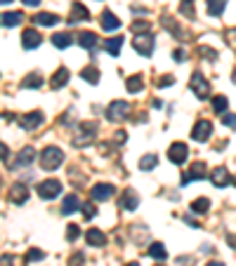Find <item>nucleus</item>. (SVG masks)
Wrapping results in <instances>:
<instances>
[{
    "label": "nucleus",
    "mask_w": 236,
    "mask_h": 266,
    "mask_svg": "<svg viewBox=\"0 0 236 266\" xmlns=\"http://www.w3.org/2000/svg\"><path fill=\"white\" fill-rule=\"evenodd\" d=\"M64 163V151H59L57 146H45L40 153V165L43 170H57Z\"/></svg>",
    "instance_id": "obj_1"
},
{
    "label": "nucleus",
    "mask_w": 236,
    "mask_h": 266,
    "mask_svg": "<svg viewBox=\"0 0 236 266\" xmlns=\"http://www.w3.org/2000/svg\"><path fill=\"white\" fill-rule=\"evenodd\" d=\"M128 113H130V104L123 101V99H116V101H111V104L106 106V118H109L111 123H121V120H125Z\"/></svg>",
    "instance_id": "obj_2"
},
{
    "label": "nucleus",
    "mask_w": 236,
    "mask_h": 266,
    "mask_svg": "<svg viewBox=\"0 0 236 266\" xmlns=\"http://www.w3.org/2000/svg\"><path fill=\"white\" fill-rule=\"evenodd\" d=\"M189 87H192V92L196 94L199 99H208V97H210V85H208V81H205L203 73H199V71H194L192 73Z\"/></svg>",
    "instance_id": "obj_3"
},
{
    "label": "nucleus",
    "mask_w": 236,
    "mask_h": 266,
    "mask_svg": "<svg viewBox=\"0 0 236 266\" xmlns=\"http://www.w3.org/2000/svg\"><path fill=\"white\" fill-rule=\"evenodd\" d=\"M154 45H156V40H154L151 33H139V36H135V40H132V47H135L142 57L154 55Z\"/></svg>",
    "instance_id": "obj_4"
},
{
    "label": "nucleus",
    "mask_w": 236,
    "mask_h": 266,
    "mask_svg": "<svg viewBox=\"0 0 236 266\" xmlns=\"http://www.w3.org/2000/svg\"><path fill=\"white\" fill-rule=\"evenodd\" d=\"M62 193V181H57V179H45L38 184V196L45 200H52L57 198Z\"/></svg>",
    "instance_id": "obj_5"
},
{
    "label": "nucleus",
    "mask_w": 236,
    "mask_h": 266,
    "mask_svg": "<svg viewBox=\"0 0 236 266\" xmlns=\"http://www.w3.org/2000/svg\"><path fill=\"white\" fill-rule=\"evenodd\" d=\"M186 158H189V149H186V144H182V142L170 144V149H168V161L173 163V165H184Z\"/></svg>",
    "instance_id": "obj_6"
},
{
    "label": "nucleus",
    "mask_w": 236,
    "mask_h": 266,
    "mask_svg": "<svg viewBox=\"0 0 236 266\" xmlns=\"http://www.w3.org/2000/svg\"><path fill=\"white\" fill-rule=\"evenodd\" d=\"M95 130H97V123H83L81 125V135L74 137V146H87V144L95 142Z\"/></svg>",
    "instance_id": "obj_7"
},
{
    "label": "nucleus",
    "mask_w": 236,
    "mask_h": 266,
    "mask_svg": "<svg viewBox=\"0 0 236 266\" xmlns=\"http://www.w3.org/2000/svg\"><path fill=\"white\" fill-rule=\"evenodd\" d=\"M210 135H213V123H210V120H199V123L194 125V130H192V139H194V142L203 144V142L210 139Z\"/></svg>",
    "instance_id": "obj_8"
},
{
    "label": "nucleus",
    "mask_w": 236,
    "mask_h": 266,
    "mask_svg": "<svg viewBox=\"0 0 236 266\" xmlns=\"http://www.w3.org/2000/svg\"><path fill=\"white\" fill-rule=\"evenodd\" d=\"M118 207H123L125 212H135L139 207V196H137L135 189H125L121 200H118Z\"/></svg>",
    "instance_id": "obj_9"
},
{
    "label": "nucleus",
    "mask_w": 236,
    "mask_h": 266,
    "mask_svg": "<svg viewBox=\"0 0 236 266\" xmlns=\"http://www.w3.org/2000/svg\"><path fill=\"white\" fill-rule=\"evenodd\" d=\"M7 200L12 205H24L29 200V186L26 184H12L10 186V193H7Z\"/></svg>",
    "instance_id": "obj_10"
},
{
    "label": "nucleus",
    "mask_w": 236,
    "mask_h": 266,
    "mask_svg": "<svg viewBox=\"0 0 236 266\" xmlns=\"http://www.w3.org/2000/svg\"><path fill=\"white\" fill-rule=\"evenodd\" d=\"M208 177V172H205V163H194L189 170H186L184 174H182V184H189V181H196V179H205Z\"/></svg>",
    "instance_id": "obj_11"
},
{
    "label": "nucleus",
    "mask_w": 236,
    "mask_h": 266,
    "mask_svg": "<svg viewBox=\"0 0 236 266\" xmlns=\"http://www.w3.org/2000/svg\"><path fill=\"white\" fill-rule=\"evenodd\" d=\"M90 19V10H87L85 5H81V3H74L71 5V14H68V24H81V21H87Z\"/></svg>",
    "instance_id": "obj_12"
},
{
    "label": "nucleus",
    "mask_w": 236,
    "mask_h": 266,
    "mask_svg": "<svg viewBox=\"0 0 236 266\" xmlns=\"http://www.w3.org/2000/svg\"><path fill=\"white\" fill-rule=\"evenodd\" d=\"M210 181H213L215 186H218V189H222V186L234 184V177L229 174V170H227V167H218V170H213Z\"/></svg>",
    "instance_id": "obj_13"
},
{
    "label": "nucleus",
    "mask_w": 236,
    "mask_h": 266,
    "mask_svg": "<svg viewBox=\"0 0 236 266\" xmlns=\"http://www.w3.org/2000/svg\"><path fill=\"white\" fill-rule=\"evenodd\" d=\"M116 193V189H113L111 184H97L90 189V196H92V200H97V203H102V200H109Z\"/></svg>",
    "instance_id": "obj_14"
},
{
    "label": "nucleus",
    "mask_w": 236,
    "mask_h": 266,
    "mask_svg": "<svg viewBox=\"0 0 236 266\" xmlns=\"http://www.w3.org/2000/svg\"><path fill=\"white\" fill-rule=\"evenodd\" d=\"M45 120L43 111H31V113H26V116H21V120H19V125L24 127V130H36L38 125Z\"/></svg>",
    "instance_id": "obj_15"
},
{
    "label": "nucleus",
    "mask_w": 236,
    "mask_h": 266,
    "mask_svg": "<svg viewBox=\"0 0 236 266\" xmlns=\"http://www.w3.org/2000/svg\"><path fill=\"white\" fill-rule=\"evenodd\" d=\"M40 43H43V38H40L38 31H33V29L24 31V36H21V47L24 50H36V47H40Z\"/></svg>",
    "instance_id": "obj_16"
},
{
    "label": "nucleus",
    "mask_w": 236,
    "mask_h": 266,
    "mask_svg": "<svg viewBox=\"0 0 236 266\" xmlns=\"http://www.w3.org/2000/svg\"><path fill=\"white\" fill-rule=\"evenodd\" d=\"M33 161H36V151H33V149H24V151H19L17 161L12 163V170H21V167H29Z\"/></svg>",
    "instance_id": "obj_17"
},
{
    "label": "nucleus",
    "mask_w": 236,
    "mask_h": 266,
    "mask_svg": "<svg viewBox=\"0 0 236 266\" xmlns=\"http://www.w3.org/2000/svg\"><path fill=\"white\" fill-rule=\"evenodd\" d=\"M100 24H102V29H104V31H116L118 26H121V19H118L113 12L104 10V12H102V17H100Z\"/></svg>",
    "instance_id": "obj_18"
},
{
    "label": "nucleus",
    "mask_w": 236,
    "mask_h": 266,
    "mask_svg": "<svg viewBox=\"0 0 236 266\" xmlns=\"http://www.w3.org/2000/svg\"><path fill=\"white\" fill-rule=\"evenodd\" d=\"M161 24L166 26V29H168V31L173 33L175 38H177V40H180V38H182V40H189V33H186L180 24H175V21H173L170 17H163V19H161Z\"/></svg>",
    "instance_id": "obj_19"
},
{
    "label": "nucleus",
    "mask_w": 236,
    "mask_h": 266,
    "mask_svg": "<svg viewBox=\"0 0 236 266\" xmlns=\"http://www.w3.org/2000/svg\"><path fill=\"white\" fill-rule=\"evenodd\" d=\"M68 78H71V73H68L66 66L57 68V73L50 78V87H52V90H59V87H64L68 83Z\"/></svg>",
    "instance_id": "obj_20"
},
{
    "label": "nucleus",
    "mask_w": 236,
    "mask_h": 266,
    "mask_svg": "<svg viewBox=\"0 0 236 266\" xmlns=\"http://www.w3.org/2000/svg\"><path fill=\"white\" fill-rule=\"evenodd\" d=\"M78 45H81L83 50H90V52H95L97 50V45H100V38L95 36V33H81V36H78Z\"/></svg>",
    "instance_id": "obj_21"
},
{
    "label": "nucleus",
    "mask_w": 236,
    "mask_h": 266,
    "mask_svg": "<svg viewBox=\"0 0 236 266\" xmlns=\"http://www.w3.org/2000/svg\"><path fill=\"white\" fill-rule=\"evenodd\" d=\"M78 207H83L81 200H78V196H76V193H68L66 198H64V203H62V215H74Z\"/></svg>",
    "instance_id": "obj_22"
},
{
    "label": "nucleus",
    "mask_w": 236,
    "mask_h": 266,
    "mask_svg": "<svg viewBox=\"0 0 236 266\" xmlns=\"http://www.w3.org/2000/svg\"><path fill=\"white\" fill-rule=\"evenodd\" d=\"M85 241H87V245H92V248H102V245H106V235L102 233L100 229H90L85 233Z\"/></svg>",
    "instance_id": "obj_23"
},
{
    "label": "nucleus",
    "mask_w": 236,
    "mask_h": 266,
    "mask_svg": "<svg viewBox=\"0 0 236 266\" xmlns=\"http://www.w3.org/2000/svg\"><path fill=\"white\" fill-rule=\"evenodd\" d=\"M33 24H38V26H55V24H59V17L52 14V12H38L36 17H33Z\"/></svg>",
    "instance_id": "obj_24"
},
{
    "label": "nucleus",
    "mask_w": 236,
    "mask_h": 266,
    "mask_svg": "<svg viewBox=\"0 0 236 266\" xmlns=\"http://www.w3.org/2000/svg\"><path fill=\"white\" fill-rule=\"evenodd\" d=\"M21 19H24L21 12H5L3 14V26H5V29H14V26L21 24Z\"/></svg>",
    "instance_id": "obj_25"
},
{
    "label": "nucleus",
    "mask_w": 236,
    "mask_h": 266,
    "mask_svg": "<svg viewBox=\"0 0 236 266\" xmlns=\"http://www.w3.org/2000/svg\"><path fill=\"white\" fill-rule=\"evenodd\" d=\"M205 5H208L210 17H220L224 12V7H227V0H205Z\"/></svg>",
    "instance_id": "obj_26"
},
{
    "label": "nucleus",
    "mask_w": 236,
    "mask_h": 266,
    "mask_svg": "<svg viewBox=\"0 0 236 266\" xmlns=\"http://www.w3.org/2000/svg\"><path fill=\"white\" fill-rule=\"evenodd\" d=\"M71 43H74V38L68 36V33H55L52 36V45H55L57 50H66Z\"/></svg>",
    "instance_id": "obj_27"
},
{
    "label": "nucleus",
    "mask_w": 236,
    "mask_h": 266,
    "mask_svg": "<svg viewBox=\"0 0 236 266\" xmlns=\"http://www.w3.org/2000/svg\"><path fill=\"white\" fill-rule=\"evenodd\" d=\"M125 87H128V92H130V94L139 92V90L144 87V78H142L139 73H137V75H130V78L125 81Z\"/></svg>",
    "instance_id": "obj_28"
},
{
    "label": "nucleus",
    "mask_w": 236,
    "mask_h": 266,
    "mask_svg": "<svg viewBox=\"0 0 236 266\" xmlns=\"http://www.w3.org/2000/svg\"><path fill=\"white\" fill-rule=\"evenodd\" d=\"M43 85V75L40 73H29L21 81V87H26V90H36V87H40Z\"/></svg>",
    "instance_id": "obj_29"
},
{
    "label": "nucleus",
    "mask_w": 236,
    "mask_h": 266,
    "mask_svg": "<svg viewBox=\"0 0 236 266\" xmlns=\"http://www.w3.org/2000/svg\"><path fill=\"white\" fill-rule=\"evenodd\" d=\"M121 45H123V38H109L104 43V50L109 52L111 57H118V52H121Z\"/></svg>",
    "instance_id": "obj_30"
},
{
    "label": "nucleus",
    "mask_w": 236,
    "mask_h": 266,
    "mask_svg": "<svg viewBox=\"0 0 236 266\" xmlns=\"http://www.w3.org/2000/svg\"><path fill=\"white\" fill-rule=\"evenodd\" d=\"M81 75H83V81H87L90 85H97L100 83V71L95 66H87V68H83L81 71Z\"/></svg>",
    "instance_id": "obj_31"
},
{
    "label": "nucleus",
    "mask_w": 236,
    "mask_h": 266,
    "mask_svg": "<svg viewBox=\"0 0 236 266\" xmlns=\"http://www.w3.org/2000/svg\"><path fill=\"white\" fill-rule=\"evenodd\" d=\"M156 163H158V155H156V153L144 155V158H139V170L149 172V170H154V167H156Z\"/></svg>",
    "instance_id": "obj_32"
},
{
    "label": "nucleus",
    "mask_w": 236,
    "mask_h": 266,
    "mask_svg": "<svg viewBox=\"0 0 236 266\" xmlns=\"http://www.w3.org/2000/svg\"><path fill=\"white\" fill-rule=\"evenodd\" d=\"M208 207H210V200H208V198H196L192 203V212H194V215H205Z\"/></svg>",
    "instance_id": "obj_33"
},
{
    "label": "nucleus",
    "mask_w": 236,
    "mask_h": 266,
    "mask_svg": "<svg viewBox=\"0 0 236 266\" xmlns=\"http://www.w3.org/2000/svg\"><path fill=\"white\" fill-rule=\"evenodd\" d=\"M149 254L154 257V259H158V261H163L166 257H168V252H166V248H163V243H151Z\"/></svg>",
    "instance_id": "obj_34"
},
{
    "label": "nucleus",
    "mask_w": 236,
    "mask_h": 266,
    "mask_svg": "<svg viewBox=\"0 0 236 266\" xmlns=\"http://www.w3.org/2000/svg\"><path fill=\"white\" fill-rule=\"evenodd\" d=\"M227 106H229V99H227L224 94H218V97L213 99V109L218 113H227Z\"/></svg>",
    "instance_id": "obj_35"
},
{
    "label": "nucleus",
    "mask_w": 236,
    "mask_h": 266,
    "mask_svg": "<svg viewBox=\"0 0 236 266\" xmlns=\"http://www.w3.org/2000/svg\"><path fill=\"white\" fill-rule=\"evenodd\" d=\"M26 264H31V261H43L45 259V252L43 250H38V248H31L29 252H26Z\"/></svg>",
    "instance_id": "obj_36"
},
{
    "label": "nucleus",
    "mask_w": 236,
    "mask_h": 266,
    "mask_svg": "<svg viewBox=\"0 0 236 266\" xmlns=\"http://www.w3.org/2000/svg\"><path fill=\"white\" fill-rule=\"evenodd\" d=\"M132 33H137V36L139 33H149V21H135L132 24Z\"/></svg>",
    "instance_id": "obj_37"
},
{
    "label": "nucleus",
    "mask_w": 236,
    "mask_h": 266,
    "mask_svg": "<svg viewBox=\"0 0 236 266\" xmlns=\"http://www.w3.org/2000/svg\"><path fill=\"white\" fill-rule=\"evenodd\" d=\"M222 123L231 130H236V113H222Z\"/></svg>",
    "instance_id": "obj_38"
},
{
    "label": "nucleus",
    "mask_w": 236,
    "mask_h": 266,
    "mask_svg": "<svg viewBox=\"0 0 236 266\" xmlns=\"http://www.w3.org/2000/svg\"><path fill=\"white\" fill-rule=\"evenodd\" d=\"M68 266H85V254L83 252H76L71 259H68Z\"/></svg>",
    "instance_id": "obj_39"
},
{
    "label": "nucleus",
    "mask_w": 236,
    "mask_h": 266,
    "mask_svg": "<svg viewBox=\"0 0 236 266\" xmlns=\"http://www.w3.org/2000/svg\"><path fill=\"white\" fill-rule=\"evenodd\" d=\"M78 235H81V229H78L76 224H68V226H66V238H68V241H76Z\"/></svg>",
    "instance_id": "obj_40"
},
{
    "label": "nucleus",
    "mask_w": 236,
    "mask_h": 266,
    "mask_svg": "<svg viewBox=\"0 0 236 266\" xmlns=\"http://www.w3.org/2000/svg\"><path fill=\"white\" fill-rule=\"evenodd\" d=\"M175 83L173 75H163V78H156V87H170Z\"/></svg>",
    "instance_id": "obj_41"
},
{
    "label": "nucleus",
    "mask_w": 236,
    "mask_h": 266,
    "mask_svg": "<svg viewBox=\"0 0 236 266\" xmlns=\"http://www.w3.org/2000/svg\"><path fill=\"white\" fill-rule=\"evenodd\" d=\"M95 215H97V210H95V205H83V217H85V219H95Z\"/></svg>",
    "instance_id": "obj_42"
},
{
    "label": "nucleus",
    "mask_w": 236,
    "mask_h": 266,
    "mask_svg": "<svg viewBox=\"0 0 236 266\" xmlns=\"http://www.w3.org/2000/svg\"><path fill=\"white\" fill-rule=\"evenodd\" d=\"M199 55H205V59H218V52L210 50V47H203V45L199 47Z\"/></svg>",
    "instance_id": "obj_43"
},
{
    "label": "nucleus",
    "mask_w": 236,
    "mask_h": 266,
    "mask_svg": "<svg viewBox=\"0 0 236 266\" xmlns=\"http://www.w3.org/2000/svg\"><path fill=\"white\" fill-rule=\"evenodd\" d=\"M0 151H3V165H5V167H10V151H7V146H5V144L0 146Z\"/></svg>",
    "instance_id": "obj_44"
},
{
    "label": "nucleus",
    "mask_w": 236,
    "mask_h": 266,
    "mask_svg": "<svg viewBox=\"0 0 236 266\" xmlns=\"http://www.w3.org/2000/svg\"><path fill=\"white\" fill-rule=\"evenodd\" d=\"M173 59H175L177 64H182V62H186V55H184L182 50H175V52H173Z\"/></svg>",
    "instance_id": "obj_45"
},
{
    "label": "nucleus",
    "mask_w": 236,
    "mask_h": 266,
    "mask_svg": "<svg viewBox=\"0 0 236 266\" xmlns=\"http://www.w3.org/2000/svg\"><path fill=\"white\" fill-rule=\"evenodd\" d=\"M194 257H177V266H192Z\"/></svg>",
    "instance_id": "obj_46"
},
{
    "label": "nucleus",
    "mask_w": 236,
    "mask_h": 266,
    "mask_svg": "<svg viewBox=\"0 0 236 266\" xmlns=\"http://www.w3.org/2000/svg\"><path fill=\"white\" fill-rule=\"evenodd\" d=\"M182 14H184V17H189V19H192V17H194V10H192V3H184V5H182Z\"/></svg>",
    "instance_id": "obj_47"
},
{
    "label": "nucleus",
    "mask_w": 236,
    "mask_h": 266,
    "mask_svg": "<svg viewBox=\"0 0 236 266\" xmlns=\"http://www.w3.org/2000/svg\"><path fill=\"white\" fill-rule=\"evenodd\" d=\"M21 3L29 5V7H38V5H40V0H21Z\"/></svg>",
    "instance_id": "obj_48"
},
{
    "label": "nucleus",
    "mask_w": 236,
    "mask_h": 266,
    "mask_svg": "<svg viewBox=\"0 0 236 266\" xmlns=\"http://www.w3.org/2000/svg\"><path fill=\"white\" fill-rule=\"evenodd\" d=\"M227 38H229L231 43H236V29H231V31H227Z\"/></svg>",
    "instance_id": "obj_49"
},
{
    "label": "nucleus",
    "mask_w": 236,
    "mask_h": 266,
    "mask_svg": "<svg viewBox=\"0 0 236 266\" xmlns=\"http://www.w3.org/2000/svg\"><path fill=\"white\" fill-rule=\"evenodd\" d=\"M125 139H128V135H125V132H118V135H116V142H118V144L125 142Z\"/></svg>",
    "instance_id": "obj_50"
},
{
    "label": "nucleus",
    "mask_w": 236,
    "mask_h": 266,
    "mask_svg": "<svg viewBox=\"0 0 236 266\" xmlns=\"http://www.w3.org/2000/svg\"><path fill=\"white\" fill-rule=\"evenodd\" d=\"M3 266H12V257H7V254H3Z\"/></svg>",
    "instance_id": "obj_51"
},
{
    "label": "nucleus",
    "mask_w": 236,
    "mask_h": 266,
    "mask_svg": "<svg viewBox=\"0 0 236 266\" xmlns=\"http://www.w3.org/2000/svg\"><path fill=\"white\" fill-rule=\"evenodd\" d=\"M205 266H224V264H220V261H210V264H205Z\"/></svg>",
    "instance_id": "obj_52"
},
{
    "label": "nucleus",
    "mask_w": 236,
    "mask_h": 266,
    "mask_svg": "<svg viewBox=\"0 0 236 266\" xmlns=\"http://www.w3.org/2000/svg\"><path fill=\"white\" fill-rule=\"evenodd\" d=\"M0 3H3V5H10V3H12V0H0Z\"/></svg>",
    "instance_id": "obj_53"
},
{
    "label": "nucleus",
    "mask_w": 236,
    "mask_h": 266,
    "mask_svg": "<svg viewBox=\"0 0 236 266\" xmlns=\"http://www.w3.org/2000/svg\"><path fill=\"white\" fill-rule=\"evenodd\" d=\"M128 266H139V264H128Z\"/></svg>",
    "instance_id": "obj_54"
},
{
    "label": "nucleus",
    "mask_w": 236,
    "mask_h": 266,
    "mask_svg": "<svg viewBox=\"0 0 236 266\" xmlns=\"http://www.w3.org/2000/svg\"><path fill=\"white\" fill-rule=\"evenodd\" d=\"M231 248H234V250H236V243H234V245H231Z\"/></svg>",
    "instance_id": "obj_55"
},
{
    "label": "nucleus",
    "mask_w": 236,
    "mask_h": 266,
    "mask_svg": "<svg viewBox=\"0 0 236 266\" xmlns=\"http://www.w3.org/2000/svg\"><path fill=\"white\" fill-rule=\"evenodd\" d=\"M184 3H192V0H184Z\"/></svg>",
    "instance_id": "obj_56"
},
{
    "label": "nucleus",
    "mask_w": 236,
    "mask_h": 266,
    "mask_svg": "<svg viewBox=\"0 0 236 266\" xmlns=\"http://www.w3.org/2000/svg\"><path fill=\"white\" fill-rule=\"evenodd\" d=\"M158 266H161V264H158Z\"/></svg>",
    "instance_id": "obj_57"
}]
</instances>
